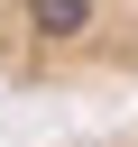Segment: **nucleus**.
<instances>
[{
	"mask_svg": "<svg viewBox=\"0 0 138 147\" xmlns=\"http://www.w3.org/2000/svg\"><path fill=\"white\" fill-rule=\"evenodd\" d=\"M64 147H138V101H129V110H110V119H92V129H74Z\"/></svg>",
	"mask_w": 138,
	"mask_h": 147,
	"instance_id": "2",
	"label": "nucleus"
},
{
	"mask_svg": "<svg viewBox=\"0 0 138 147\" xmlns=\"http://www.w3.org/2000/svg\"><path fill=\"white\" fill-rule=\"evenodd\" d=\"M0 92H138V0H0Z\"/></svg>",
	"mask_w": 138,
	"mask_h": 147,
	"instance_id": "1",
	"label": "nucleus"
}]
</instances>
